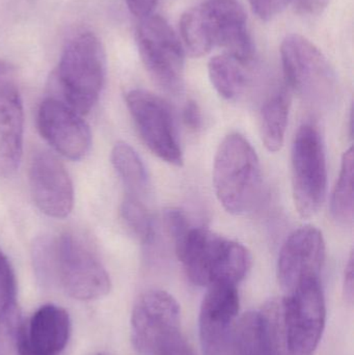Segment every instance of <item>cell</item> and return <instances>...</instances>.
<instances>
[{"instance_id": "1", "label": "cell", "mask_w": 354, "mask_h": 355, "mask_svg": "<svg viewBox=\"0 0 354 355\" xmlns=\"http://www.w3.org/2000/svg\"><path fill=\"white\" fill-rule=\"evenodd\" d=\"M180 31L183 47L193 58L220 47L245 64L253 60L247 16L236 0H208L191 8L181 18Z\"/></svg>"}, {"instance_id": "2", "label": "cell", "mask_w": 354, "mask_h": 355, "mask_svg": "<svg viewBox=\"0 0 354 355\" xmlns=\"http://www.w3.org/2000/svg\"><path fill=\"white\" fill-rule=\"evenodd\" d=\"M174 242L179 261L195 285H237L251 269V256L245 245L204 227L191 225Z\"/></svg>"}, {"instance_id": "3", "label": "cell", "mask_w": 354, "mask_h": 355, "mask_svg": "<svg viewBox=\"0 0 354 355\" xmlns=\"http://www.w3.org/2000/svg\"><path fill=\"white\" fill-rule=\"evenodd\" d=\"M216 198L227 212H249L259 200L262 172L253 146L238 133L227 135L220 143L213 164Z\"/></svg>"}, {"instance_id": "4", "label": "cell", "mask_w": 354, "mask_h": 355, "mask_svg": "<svg viewBox=\"0 0 354 355\" xmlns=\"http://www.w3.org/2000/svg\"><path fill=\"white\" fill-rule=\"evenodd\" d=\"M105 76V52L97 35L89 31L73 35L64 45L56 73L64 103L80 116L91 112Z\"/></svg>"}, {"instance_id": "5", "label": "cell", "mask_w": 354, "mask_h": 355, "mask_svg": "<svg viewBox=\"0 0 354 355\" xmlns=\"http://www.w3.org/2000/svg\"><path fill=\"white\" fill-rule=\"evenodd\" d=\"M285 347L288 355H313L326 321L320 277L301 282L282 300Z\"/></svg>"}, {"instance_id": "6", "label": "cell", "mask_w": 354, "mask_h": 355, "mask_svg": "<svg viewBox=\"0 0 354 355\" xmlns=\"http://www.w3.org/2000/svg\"><path fill=\"white\" fill-rule=\"evenodd\" d=\"M136 31L141 60L156 85L179 95L184 89L185 50L168 22L157 15L141 19Z\"/></svg>"}, {"instance_id": "7", "label": "cell", "mask_w": 354, "mask_h": 355, "mask_svg": "<svg viewBox=\"0 0 354 355\" xmlns=\"http://www.w3.org/2000/svg\"><path fill=\"white\" fill-rule=\"evenodd\" d=\"M291 170L295 208L303 218L313 217L324 204L328 186L326 148L313 125H303L295 135Z\"/></svg>"}, {"instance_id": "8", "label": "cell", "mask_w": 354, "mask_h": 355, "mask_svg": "<svg viewBox=\"0 0 354 355\" xmlns=\"http://www.w3.org/2000/svg\"><path fill=\"white\" fill-rule=\"evenodd\" d=\"M287 85L312 102L326 101L336 89V73L321 50L303 35H289L281 46Z\"/></svg>"}, {"instance_id": "9", "label": "cell", "mask_w": 354, "mask_h": 355, "mask_svg": "<svg viewBox=\"0 0 354 355\" xmlns=\"http://www.w3.org/2000/svg\"><path fill=\"white\" fill-rule=\"evenodd\" d=\"M54 275L71 297L82 302L109 293L112 283L105 267L78 238L64 234L55 242Z\"/></svg>"}, {"instance_id": "10", "label": "cell", "mask_w": 354, "mask_h": 355, "mask_svg": "<svg viewBox=\"0 0 354 355\" xmlns=\"http://www.w3.org/2000/svg\"><path fill=\"white\" fill-rule=\"evenodd\" d=\"M126 104L150 151L162 162L182 166L184 159L170 106L162 98L145 89L129 92Z\"/></svg>"}, {"instance_id": "11", "label": "cell", "mask_w": 354, "mask_h": 355, "mask_svg": "<svg viewBox=\"0 0 354 355\" xmlns=\"http://www.w3.org/2000/svg\"><path fill=\"white\" fill-rule=\"evenodd\" d=\"M131 331L135 349L141 355H157L181 334L180 306L168 292L150 290L133 306Z\"/></svg>"}, {"instance_id": "12", "label": "cell", "mask_w": 354, "mask_h": 355, "mask_svg": "<svg viewBox=\"0 0 354 355\" xmlns=\"http://www.w3.org/2000/svg\"><path fill=\"white\" fill-rule=\"evenodd\" d=\"M238 313L237 285L218 282L208 286L199 317L200 339L204 354H231L233 331Z\"/></svg>"}, {"instance_id": "13", "label": "cell", "mask_w": 354, "mask_h": 355, "mask_svg": "<svg viewBox=\"0 0 354 355\" xmlns=\"http://www.w3.org/2000/svg\"><path fill=\"white\" fill-rule=\"evenodd\" d=\"M37 128L60 155L79 160L89 153L91 135L80 114L54 98L44 100L37 112Z\"/></svg>"}, {"instance_id": "14", "label": "cell", "mask_w": 354, "mask_h": 355, "mask_svg": "<svg viewBox=\"0 0 354 355\" xmlns=\"http://www.w3.org/2000/svg\"><path fill=\"white\" fill-rule=\"evenodd\" d=\"M326 260V242L321 232L305 225L293 232L281 248L278 279L283 289L291 292L306 279L320 277Z\"/></svg>"}, {"instance_id": "15", "label": "cell", "mask_w": 354, "mask_h": 355, "mask_svg": "<svg viewBox=\"0 0 354 355\" xmlns=\"http://www.w3.org/2000/svg\"><path fill=\"white\" fill-rule=\"evenodd\" d=\"M31 196L37 208L54 218H64L74 205L72 181L62 162L54 154L39 151L29 168Z\"/></svg>"}, {"instance_id": "16", "label": "cell", "mask_w": 354, "mask_h": 355, "mask_svg": "<svg viewBox=\"0 0 354 355\" xmlns=\"http://www.w3.org/2000/svg\"><path fill=\"white\" fill-rule=\"evenodd\" d=\"M285 347L282 302H272L260 312L243 315L233 331L232 355H283Z\"/></svg>"}, {"instance_id": "17", "label": "cell", "mask_w": 354, "mask_h": 355, "mask_svg": "<svg viewBox=\"0 0 354 355\" xmlns=\"http://www.w3.org/2000/svg\"><path fill=\"white\" fill-rule=\"evenodd\" d=\"M70 336L69 313L60 306L45 304L21 324L17 355H60Z\"/></svg>"}, {"instance_id": "18", "label": "cell", "mask_w": 354, "mask_h": 355, "mask_svg": "<svg viewBox=\"0 0 354 355\" xmlns=\"http://www.w3.org/2000/svg\"><path fill=\"white\" fill-rule=\"evenodd\" d=\"M24 112L19 89L0 93V177L12 176L23 151Z\"/></svg>"}, {"instance_id": "19", "label": "cell", "mask_w": 354, "mask_h": 355, "mask_svg": "<svg viewBox=\"0 0 354 355\" xmlns=\"http://www.w3.org/2000/svg\"><path fill=\"white\" fill-rule=\"evenodd\" d=\"M247 64L227 53L214 56L210 60L208 74L220 97L232 101L242 95L249 83Z\"/></svg>"}, {"instance_id": "20", "label": "cell", "mask_w": 354, "mask_h": 355, "mask_svg": "<svg viewBox=\"0 0 354 355\" xmlns=\"http://www.w3.org/2000/svg\"><path fill=\"white\" fill-rule=\"evenodd\" d=\"M290 99L286 91L278 92L270 97L261 108L260 132L266 149L280 151L284 145L288 126Z\"/></svg>"}, {"instance_id": "21", "label": "cell", "mask_w": 354, "mask_h": 355, "mask_svg": "<svg viewBox=\"0 0 354 355\" xmlns=\"http://www.w3.org/2000/svg\"><path fill=\"white\" fill-rule=\"evenodd\" d=\"M112 162L126 187L128 196L141 198L149 187V177L143 160L126 143H118L112 152Z\"/></svg>"}, {"instance_id": "22", "label": "cell", "mask_w": 354, "mask_h": 355, "mask_svg": "<svg viewBox=\"0 0 354 355\" xmlns=\"http://www.w3.org/2000/svg\"><path fill=\"white\" fill-rule=\"evenodd\" d=\"M353 148H349L342 157L340 174L330 198V213L338 225L347 227L353 221Z\"/></svg>"}, {"instance_id": "23", "label": "cell", "mask_w": 354, "mask_h": 355, "mask_svg": "<svg viewBox=\"0 0 354 355\" xmlns=\"http://www.w3.org/2000/svg\"><path fill=\"white\" fill-rule=\"evenodd\" d=\"M121 215L135 237L145 245L152 243L155 236L154 220L141 198L127 196L121 206Z\"/></svg>"}, {"instance_id": "24", "label": "cell", "mask_w": 354, "mask_h": 355, "mask_svg": "<svg viewBox=\"0 0 354 355\" xmlns=\"http://www.w3.org/2000/svg\"><path fill=\"white\" fill-rule=\"evenodd\" d=\"M22 322L18 304L0 311V355H17V343Z\"/></svg>"}, {"instance_id": "25", "label": "cell", "mask_w": 354, "mask_h": 355, "mask_svg": "<svg viewBox=\"0 0 354 355\" xmlns=\"http://www.w3.org/2000/svg\"><path fill=\"white\" fill-rule=\"evenodd\" d=\"M17 283L14 270L0 250V311L17 304Z\"/></svg>"}, {"instance_id": "26", "label": "cell", "mask_w": 354, "mask_h": 355, "mask_svg": "<svg viewBox=\"0 0 354 355\" xmlns=\"http://www.w3.org/2000/svg\"><path fill=\"white\" fill-rule=\"evenodd\" d=\"M253 12L262 20H272L283 12L292 0H249Z\"/></svg>"}, {"instance_id": "27", "label": "cell", "mask_w": 354, "mask_h": 355, "mask_svg": "<svg viewBox=\"0 0 354 355\" xmlns=\"http://www.w3.org/2000/svg\"><path fill=\"white\" fill-rule=\"evenodd\" d=\"M157 355H197L182 333L166 343Z\"/></svg>"}, {"instance_id": "28", "label": "cell", "mask_w": 354, "mask_h": 355, "mask_svg": "<svg viewBox=\"0 0 354 355\" xmlns=\"http://www.w3.org/2000/svg\"><path fill=\"white\" fill-rule=\"evenodd\" d=\"M183 122L191 130H199L203 124L201 110L195 101H188L183 108Z\"/></svg>"}, {"instance_id": "29", "label": "cell", "mask_w": 354, "mask_h": 355, "mask_svg": "<svg viewBox=\"0 0 354 355\" xmlns=\"http://www.w3.org/2000/svg\"><path fill=\"white\" fill-rule=\"evenodd\" d=\"M18 89L16 70L12 64L0 60V93Z\"/></svg>"}, {"instance_id": "30", "label": "cell", "mask_w": 354, "mask_h": 355, "mask_svg": "<svg viewBox=\"0 0 354 355\" xmlns=\"http://www.w3.org/2000/svg\"><path fill=\"white\" fill-rule=\"evenodd\" d=\"M125 2L134 16L143 19L152 15L157 0H125Z\"/></svg>"}, {"instance_id": "31", "label": "cell", "mask_w": 354, "mask_h": 355, "mask_svg": "<svg viewBox=\"0 0 354 355\" xmlns=\"http://www.w3.org/2000/svg\"><path fill=\"white\" fill-rule=\"evenodd\" d=\"M354 277H353V254L351 252L349 256L348 262L345 267L344 272V294L349 302H353L354 293Z\"/></svg>"}, {"instance_id": "32", "label": "cell", "mask_w": 354, "mask_h": 355, "mask_svg": "<svg viewBox=\"0 0 354 355\" xmlns=\"http://www.w3.org/2000/svg\"><path fill=\"white\" fill-rule=\"evenodd\" d=\"M97 355H102V354H97Z\"/></svg>"}]
</instances>
